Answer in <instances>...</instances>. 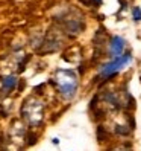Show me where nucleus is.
Segmentation results:
<instances>
[{
  "label": "nucleus",
  "instance_id": "f257e3e1",
  "mask_svg": "<svg viewBox=\"0 0 141 151\" xmlns=\"http://www.w3.org/2000/svg\"><path fill=\"white\" fill-rule=\"evenodd\" d=\"M55 86L58 88L59 95L62 96L64 99H67V101L73 99L77 93V87H79L77 73L73 69H56Z\"/></svg>",
  "mask_w": 141,
  "mask_h": 151
},
{
  "label": "nucleus",
  "instance_id": "f03ea898",
  "mask_svg": "<svg viewBox=\"0 0 141 151\" xmlns=\"http://www.w3.org/2000/svg\"><path fill=\"white\" fill-rule=\"evenodd\" d=\"M130 61H132L130 52H125L123 55H120L117 58H112L111 61H108V63H105V64L100 66L97 79H102V81H109V79H112L126 64H129Z\"/></svg>",
  "mask_w": 141,
  "mask_h": 151
},
{
  "label": "nucleus",
  "instance_id": "7ed1b4c3",
  "mask_svg": "<svg viewBox=\"0 0 141 151\" xmlns=\"http://www.w3.org/2000/svg\"><path fill=\"white\" fill-rule=\"evenodd\" d=\"M21 114L29 125H40L44 118V105L37 98H29L23 104Z\"/></svg>",
  "mask_w": 141,
  "mask_h": 151
},
{
  "label": "nucleus",
  "instance_id": "20e7f679",
  "mask_svg": "<svg viewBox=\"0 0 141 151\" xmlns=\"http://www.w3.org/2000/svg\"><path fill=\"white\" fill-rule=\"evenodd\" d=\"M125 47H126L125 40H123L121 37H118V35H114V37L111 38V41H109V49H108L111 60L125 54Z\"/></svg>",
  "mask_w": 141,
  "mask_h": 151
},
{
  "label": "nucleus",
  "instance_id": "39448f33",
  "mask_svg": "<svg viewBox=\"0 0 141 151\" xmlns=\"http://www.w3.org/2000/svg\"><path fill=\"white\" fill-rule=\"evenodd\" d=\"M15 86H17V76H14V75L5 76L2 79V88H3L5 92H8V93H9Z\"/></svg>",
  "mask_w": 141,
  "mask_h": 151
},
{
  "label": "nucleus",
  "instance_id": "423d86ee",
  "mask_svg": "<svg viewBox=\"0 0 141 151\" xmlns=\"http://www.w3.org/2000/svg\"><path fill=\"white\" fill-rule=\"evenodd\" d=\"M130 127H129V122L126 124H117L115 127H114V133L118 136H129V133H130Z\"/></svg>",
  "mask_w": 141,
  "mask_h": 151
},
{
  "label": "nucleus",
  "instance_id": "0eeeda50",
  "mask_svg": "<svg viewBox=\"0 0 141 151\" xmlns=\"http://www.w3.org/2000/svg\"><path fill=\"white\" fill-rule=\"evenodd\" d=\"M132 17H134V22L141 20V8L140 6H135L134 9H132Z\"/></svg>",
  "mask_w": 141,
  "mask_h": 151
},
{
  "label": "nucleus",
  "instance_id": "6e6552de",
  "mask_svg": "<svg viewBox=\"0 0 141 151\" xmlns=\"http://www.w3.org/2000/svg\"><path fill=\"white\" fill-rule=\"evenodd\" d=\"M109 151H132V148L128 144H121V145H117V147L111 148Z\"/></svg>",
  "mask_w": 141,
  "mask_h": 151
},
{
  "label": "nucleus",
  "instance_id": "1a4fd4ad",
  "mask_svg": "<svg viewBox=\"0 0 141 151\" xmlns=\"http://www.w3.org/2000/svg\"><path fill=\"white\" fill-rule=\"evenodd\" d=\"M102 0H88V5H100Z\"/></svg>",
  "mask_w": 141,
  "mask_h": 151
},
{
  "label": "nucleus",
  "instance_id": "9d476101",
  "mask_svg": "<svg viewBox=\"0 0 141 151\" xmlns=\"http://www.w3.org/2000/svg\"><path fill=\"white\" fill-rule=\"evenodd\" d=\"M52 142H53V145H59V139L58 137H53V139H52Z\"/></svg>",
  "mask_w": 141,
  "mask_h": 151
}]
</instances>
